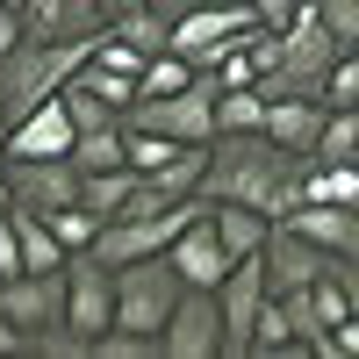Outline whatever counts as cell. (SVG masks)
Segmentation results:
<instances>
[{
	"label": "cell",
	"mask_w": 359,
	"mask_h": 359,
	"mask_svg": "<svg viewBox=\"0 0 359 359\" xmlns=\"http://www.w3.org/2000/svg\"><path fill=\"white\" fill-rule=\"evenodd\" d=\"M302 194V158L280 151L273 137H208V165H201V201H245L259 216H287Z\"/></svg>",
	"instance_id": "obj_1"
},
{
	"label": "cell",
	"mask_w": 359,
	"mask_h": 359,
	"mask_svg": "<svg viewBox=\"0 0 359 359\" xmlns=\"http://www.w3.org/2000/svg\"><path fill=\"white\" fill-rule=\"evenodd\" d=\"M180 287H187V280L172 273V259H165V252L115 266V331L158 338V331H165V316H172V302H180Z\"/></svg>",
	"instance_id": "obj_2"
},
{
	"label": "cell",
	"mask_w": 359,
	"mask_h": 359,
	"mask_svg": "<svg viewBox=\"0 0 359 359\" xmlns=\"http://www.w3.org/2000/svg\"><path fill=\"white\" fill-rule=\"evenodd\" d=\"M123 123H130V130H158V137H172V144H208V137H216V79L194 72V86H180V94L130 101Z\"/></svg>",
	"instance_id": "obj_3"
},
{
	"label": "cell",
	"mask_w": 359,
	"mask_h": 359,
	"mask_svg": "<svg viewBox=\"0 0 359 359\" xmlns=\"http://www.w3.org/2000/svg\"><path fill=\"white\" fill-rule=\"evenodd\" d=\"M252 29H266V22L252 15V0H201V8H187V15H172V22H165V50H180V57L201 72L223 43L252 36Z\"/></svg>",
	"instance_id": "obj_4"
},
{
	"label": "cell",
	"mask_w": 359,
	"mask_h": 359,
	"mask_svg": "<svg viewBox=\"0 0 359 359\" xmlns=\"http://www.w3.org/2000/svg\"><path fill=\"white\" fill-rule=\"evenodd\" d=\"M201 208V194H187V201H165V208H151V216H108L101 223V237L86 252H94L101 266H130V259H151V252H165L180 230H187V216Z\"/></svg>",
	"instance_id": "obj_5"
},
{
	"label": "cell",
	"mask_w": 359,
	"mask_h": 359,
	"mask_svg": "<svg viewBox=\"0 0 359 359\" xmlns=\"http://www.w3.org/2000/svg\"><path fill=\"white\" fill-rule=\"evenodd\" d=\"M158 359H223V309L216 287H180V302L158 331Z\"/></svg>",
	"instance_id": "obj_6"
},
{
	"label": "cell",
	"mask_w": 359,
	"mask_h": 359,
	"mask_svg": "<svg viewBox=\"0 0 359 359\" xmlns=\"http://www.w3.org/2000/svg\"><path fill=\"white\" fill-rule=\"evenodd\" d=\"M108 323H115V266H101L94 252H72L65 259V331L94 345Z\"/></svg>",
	"instance_id": "obj_7"
},
{
	"label": "cell",
	"mask_w": 359,
	"mask_h": 359,
	"mask_svg": "<svg viewBox=\"0 0 359 359\" xmlns=\"http://www.w3.org/2000/svg\"><path fill=\"white\" fill-rule=\"evenodd\" d=\"M0 316H8L22 338L65 323V266H57V273H8L0 280Z\"/></svg>",
	"instance_id": "obj_8"
},
{
	"label": "cell",
	"mask_w": 359,
	"mask_h": 359,
	"mask_svg": "<svg viewBox=\"0 0 359 359\" xmlns=\"http://www.w3.org/2000/svg\"><path fill=\"white\" fill-rule=\"evenodd\" d=\"M72 108L65 101H36V108H22L15 115V130H8V144H0V158H72Z\"/></svg>",
	"instance_id": "obj_9"
},
{
	"label": "cell",
	"mask_w": 359,
	"mask_h": 359,
	"mask_svg": "<svg viewBox=\"0 0 359 359\" xmlns=\"http://www.w3.org/2000/svg\"><path fill=\"white\" fill-rule=\"evenodd\" d=\"M0 172H8V194L22 208H36V216L79 201V165L72 158H0Z\"/></svg>",
	"instance_id": "obj_10"
},
{
	"label": "cell",
	"mask_w": 359,
	"mask_h": 359,
	"mask_svg": "<svg viewBox=\"0 0 359 359\" xmlns=\"http://www.w3.org/2000/svg\"><path fill=\"white\" fill-rule=\"evenodd\" d=\"M165 259H172V273L187 280V287H216L223 273H230V252H223V237H216V223H208V201L187 216V230L165 245Z\"/></svg>",
	"instance_id": "obj_11"
},
{
	"label": "cell",
	"mask_w": 359,
	"mask_h": 359,
	"mask_svg": "<svg viewBox=\"0 0 359 359\" xmlns=\"http://www.w3.org/2000/svg\"><path fill=\"white\" fill-rule=\"evenodd\" d=\"M273 223H287L294 237H309L323 259H359V208H338V201H294L287 216H273Z\"/></svg>",
	"instance_id": "obj_12"
},
{
	"label": "cell",
	"mask_w": 359,
	"mask_h": 359,
	"mask_svg": "<svg viewBox=\"0 0 359 359\" xmlns=\"http://www.w3.org/2000/svg\"><path fill=\"white\" fill-rule=\"evenodd\" d=\"M259 266H266V294H294V287H309L331 259H323L309 237H294L287 223H273V230H266V245H259Z\"/></svg>",
	"instance_id": "obj_13"
},
{
	"label": "cell",
	"mask_w": 359,
	"mask_h": 359,
	"mask_svg": "<svg viewBox=\"0 0 359 359\" xmlns=\"http://www.w3.org/2000/svg\"><path fill=\"white\" fill-rule=\"evenodd\" d=\"M22 29L36 43H72V36H94L101 22V0H22Z\"/></svg>",
	"instance_id": "obj_14"
},
{
	"label": "cell",
	"mask_w": 359,
	"mask_h": 359,
	"mask_svg": "<svg viewBox=\"0 0 359 359\" xmlns=\"http://www.w3.org/2000/svg\"><path fill=\"white\" fill-rule=\"evenodd\" d=\"M316 130H323V101H309V94H273V101H266L259 137H273L280 151L309 158V151H316Z\"/></svg>",
	"instance_id": "obj_15"
},
{
	"label": "cell",
	"mask_w": 359,
	"mask_h": 359,
	"mask_svg": "<svg viewBox=\"0 0 359 359\" xmlns=\"http://www.w3.org/2000/svg\"><path fill=\"white\" fill-rule=\"evenodd\" d=\"M8 223H15V245H22V273H57V266L72 259L65 245H57V230L36 216V208H22V201H15V208H8Z\"/></svg>",
	"instance_id": "obj_16"
},
{
	"label": "cell",
	"mask_w": 359,
	"mask_h": 359,
	"mask_svg": "<svg viewBox=\"0 0 359 359\" xmlns=\"http://www.w3.org/2000/svg\"><path fill=\"white\" fill-rule=\"evenodd\" d=\"M208 223H216L230 259H252L266 245V230H273V216H259V208H245V201H208Z\"/></svg>",
	"instance_id": "obj_17"
},
{
	"label": "cell",
	"mask_w": 359,
	"mask_h": 359,
	"mask_svg": "<svg viewBox=\"0 0 359 359\" xmlns=\"http://www.w3.org/2000/svg\"><path fill=\"white\" fill-rule=\"evenodd\" d=\"M137 165H108V172H79V201L86 208H94V216L108 223V216H123V208H130V194H137Z\"/></svg>",
	"instance_id": "obj_18"
},
{
	"label": "cell",
	"mask_w": 359,
	"mask_h": 359,
	"mask_svg": "<svg viewBox=\"0 0 359 359\" xmlns=\"http://www.w3.org/2000/svg\"><path fill=\"white\" fill-rule=\"evenodd\" d=\"M266 123V94L259 86H223L216 94V137H245Z\"/></svg>",
	"instance_id": "obj_19"
},
{
	"label": "cell",
	"mask_w": 359,
	"mask_h": 359,
	"mask_svg": "<svg viewBox=\"0 0 359 359\" xmlns=\"http://www.w3.org/2000/svg\"><path fill=\"white\" fill-rule=\"evenodd\" d=\"M180 86H194V65H187L180 50H151V57H144V72H137V101L180 94Z\"/></svg>",
	"instance_id": "obj_20"
},
{
	"label": "cell",
	"mask_w": 359,
	"mask_h": 359,
	"mask_svg": "<svg viewBox=\"0 0 359 359\" xmlns=\"http://www.w3.org/2000/svg\"><path fill=\"white\" fill-rule=\"evenodd\" d=\"M72 165H79V172H108V165H123V123L79 130V137H72Z\"/></svg>",
	"instance_id": "obj_21"
},
{
	"label": "cell",
	"mask_w": 359,
	"mask_h": 359,
	"mask_svg": "<svg viewBox=\"0 0 359 359\" xmlns=\"http://www.w3.org/2000/svg\"><path fill=\"white\" fill-rule=\"evenodd\" d=\"M72 79H79V86H86L94 101H108L115 115H123V108L137 101V79H130V72H115V65H101V57H86V65H79Z\"/></svg>",
	"instance_id": "obj_22"
},
{
	"label": "cell",
	"mask_w": 359,
	"mask_h": 359,
	"mask_svg": "<svg viewBox=\"0 0 359 359\" xmlns=\"http://www.w3.org/2000/svg\"><path fill=\"white\" fill-rule=\"evenodd\" d=\"M43 223L57 230V245H65V252H86V245H94V237H101V216H94V208H86V201H65V208H43Z\"/></svg>",
	"instance_id": "obj_23"
},
{
	"label": "cell",
	"mask_w": 359,
	"mask_h": 359,
	"mask_svg": "<svg viewBox=\"0 0 359 359\" xmlns=\"http://www.w3.org/2000/svg\"><path fill=\"white\" fill-rule=\"evenodd\" d=\"M309 8H316L323 29H331L338 50H359V0H309Z\"/></svg>",
	"instance_id": "obj_24"
},
{
	"label": "cell",
	"mask_w": 359,
	"mask_h": 359,
	"mask_svg": "<svg viewBox=\"0 0 359 359\" xmlns=\"http://www.w3.org/2000/svg\"><path fill=\"white\" fill-rule=\"evenodd\" d=\"M8 273H22V245H15V223L0 216V280H8Z\"/></svg>",
	"instance_id": "obj_25"
},
{
	"label": "cell",
	"mask_w": 359,
	"mask_h": 359,
	"mask_svg": "<svg viewBox=\"0 0 359 359\" xmlns=\"http://www.w3.org/2000/svg\"><path fill=\"white\" fill-rule=\"evenodd\" d=\"M294 8H302V0H252V15H259L266 29H280V22H287Z\"/></svg>",
	"instance_id": "obj_26"
},
{
	"label": "cell",
	"mask_w": 359,
	"mask_h": 359,
	"mask_svg": "<svg viewBox=\"0 0 359 359\" xmlns=\"http://www.w3.org/2000/svg\"><path fill=\"white\" fill-rule=\"evenodd\" d=\"M22 36H29V29H22V8H0V57H8Z\"/></svg>",
	"instance_id": "obj_27"
},
{
	"label": "cell",
	"mask_w": 359,
	"mask_h": 359,
	"mask_svg": "<svg viewBox=\"0 0 359 359\" xmlns=\"http://www.w3.org/2000/svg\"><path fill=\"white\" fill-rule=\"evenodd\" d=\"M22 345H29V338L15 331V323H8V316H0V352H22Z\"/></svg>",
	"instance_id": "obj_28"
},
{
	"label": "cell",
	"mask_w": 359,
	"mask_h": 359,
	"mask_svg": "<svg viewBox=\"0 0 359 359\" xmlns=\"http://www.w3.org/2000/svg\"><path fill=\"white\" fill-rule=\"evenodd\" d=\"M151 8H158V15L172 22V15H187V8H201V0H151Z\"/></svg>",
	"instance_id": "obj_29"
},
{
	"label": "cell",
	"mask_w": 359,
	"mask_h": 359,
	"mask_svg": "<svg viewBox=\"0 0 359 359\" xmlns=\"http://www.w3.org/2000/svg\"><path fill=\"white\" fill-rule=\"evenodd\" d=\"M130 8H144V0H101V22H115V15H130Z\"/></svg>",
	"instance_id": "obj_30"
},
{
	"label": "cell",
	"mask_w": 359,
	"mask_h": 359,
	"mask_svg": "<svg viewBox=\"0 0 359 359\" xmlns=\"http://www.w3.org/2000/svg\"><path fill=\"white\" fill-rule=\"evenodd\" d=\"M8 208H15V194H8V172H0V216H8Z\"/></svg>",
	"instance_id": "obj_31"
},
{
	"label": "cell",
	"mask_w": 359,
	"mask_h": 359,
	"mask_svg": "<svg viewBox=\"0 0 359 359\" xmlns=\"http://www.w3.org/2000/svg\"><path fill=\"white\" fill-rule=\"evenodd\" d=\"M8 130H15V115H8V108H0V144H8Z\"/></svg>",
	"instance_id": "obj_32"
},
{
	"label": "cell",
	"mask_w": 359,
	"mask_h": 359,
	"mask_svg": "<svg viewBox=\"0 0 359 359\" xmlns=\"http://www.w3.org/2000/svg\"><path fill=\"white\" fill-rule=\"evenodd\" d=\"M0 8H22V0H0Z\"/></svg>",
	"instance_id": "obj_33"
}]
</instances>
